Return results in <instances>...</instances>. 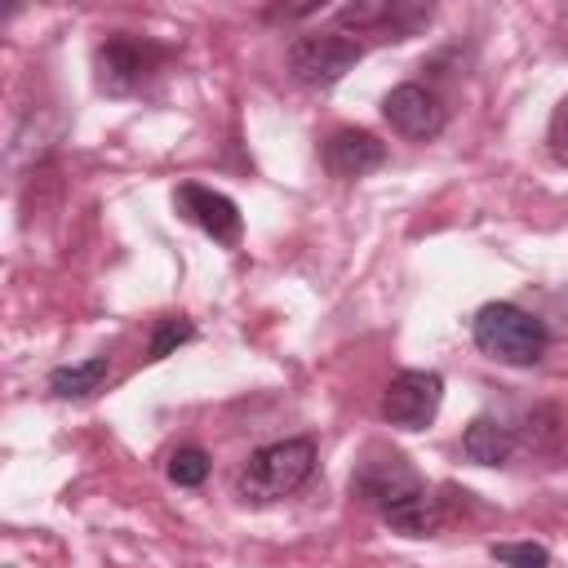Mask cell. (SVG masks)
<instances>
[{"instance_id": "cell-1", "label": "cell", "mask_w": 568, "mask_h": 568, "mask_svg": "<svg viewBox=\"0 0 568 568\" xmlns=\"http://www.w3.org/2000/svg\"><path fill=\"white\" fill-rule=\"evenodd\" d=\"M470 337H475V346L488 359L510 364V368L541 364L546 342H550L546 328H541V320L532 311L515 306V302H488V306H479L475 320H470Z\"/></svg>"}, {"instance_id": "cell-2", "label": "cell", "mask_w": 568, "mask_h": 568, "mask_svg": "<svg viewBox=\"0 0 568 568\" xmlns=\"http://www.w3.org/2000/svg\"><path fill=\"white\" fill-rule=\"evenodd\" d=\"M315 470V444L311 439H275V444H262L257 453H248L235 488L244 501L253 506H271L288 493H297Z\"/></svg>"}, {"instance_id": "cell-3", "label": "cell", "mask_w": 568, "mask_h": 568, "mask_svg": "<svg viewBox=\"0 0 568 568\" xmlns=\"http://www.w3.org/2000/svg\"><path fill=\"white\" fill-rule=\"evenodd\" d=\"M359 58H364V44L342 36V31L297 36L288 44V71H293V80H302L311 89H333Z\"/></svg>"}, {"instance_id": "cell-4", "label": "cell", "mask_w": 568, "mask_h": 568, "mask_svg": "<svg viewBox=\"0 0 568 568\" xmlns=\"http://www.w3.org/2000/svg\"><path fill=\"white\" fill-rule=\"evenodd\" d=\"M160 58H164L160 44L129 40V36H111V40H102L98 53H93L98 89H102L106 98H129V93H138V89L151 80V71H155Z\"/></svg>"}, {"instance_id": "cell-5", "label": "cell", "mask_w": 568, "mask_h": 568, "mask_svg": "<svg viewBox=\"0 0 568 568\" xmlns=\"http://www.w3.org/2000/svg\"><path fill=\"white\" fill-rule=\"evenodd\" d=\"M444 404V377L430 368H404L382 390V417L399 430H426Z\"/></svg>"}, {"instance_id": "cell-6", "label": "cell", "mask_w": 568, "mask_h": 568, "mask_svg": "<svg viewBox=\"0 0 568 568\" xmlns=\"http://www.w3.org/2000/svg\"><path fill=\"white\" fill-rule=\"evenodd\" d=\"M417 488H422L417 470H413L399 453H382V448H373V453L355 466V475H351V493H355L359 501L377 506V510L395 506L399 497H408V493H417Z\"/></svg>"}, {"instance_id": "cell-7", "label": "cell", "mask_w": 568, "mask_h": 568, "mask_svg": "<svg viewBox=\"0 0 568 568\" xmlns=\"http://www.w3.org/2000/svg\"><path fill=\"white\" fill-rule=\"evenodd\" d=\"M382 115L390 120L395 133H404V138H413V142H430V138H439L444 124H448L444 102H439L426 84H395V89L386 93V102H382Z\"/></svg>"}, {"instance_id": "cell-8", "label": "cell", "mask_w": 568, "mask_h": 568, "mask_svg": "<svg viewBox=\"0 0 568 568\" xmlns=\"http://www.w3.org/2000/svg\"><path fill=\"white\" fill-rule=\"evenodd\" d=\"M178 213L186 222H195L204 235H213L217 244H240L244 235V217H240V204L213 186H200V182H182L178 195H173Z\"/></svg>"}, {"instance_id": "cell-9", "label": "cell", "mask_w": 568, "mask_h": 568, "mask_svg": "<svg viewBox=\"0 0 568 568\" xmlns=\"http://www.w3.org/2000/svg\"><path fill=\"white\" fill-rule=\"evenodd\" d=\"M386 160V146L368 133V129H337L328 142H324V164L333 178H364L373 169H382Z\"/></svg>"}, {"instance_id": "cell-10", "label": "cell", "mask_w": 568, "mask_h": 568, "mask_svg": "<svg viewBox=\"0 0 568 568\" xmlns=\"http://www.w3.org/2000/svg\"><path fill=\"white\" fill-rule=\"evenodd\" d=\"M462 453L475 466H501L515 453V430L506 422H497V417H475L462 430Z\"/></svg>"}, {"instance_id": "cell-11", "label": "cell", "mask_w": 568, "mask_h": 568, "mask_svg": "<svg viewBox=\"0 0 568 568\" xmlns=\"http://www.w3.org/2000/svg\"><path fill=\"white\" fill-rule=\"evenodd\" d=\"M382 519H386L395 532H404V537H430V532L444 524V506H439V497H430L426 488H417V493L399 497L395 506H386Z\"/></svg>"}, {"instance_id": "cell-12", "label": "cell", "mask_w": 568, "mask_h": 568, "mask_svg": "<svg viewBox=\"0 0 568 568\" xmlns=\"http://www.w3.org/2000/svg\"><path fill=\"white\" fill-rule=\"evenodd\" d=\"M106 377H111V355H89V359H80V364L53 368V373H49V390H53L58 399H84V395H93Z\"/></svg>"}, {"instance_id": "cell-13", "label": "cell", "mask_w": 568, "mask_h": 568, "mask_svg": "<svg viewBox=\"0 0 568 568\" xmlns=\"http://www.w3.org/2000/svg\"><path fill=\"white\" fill-rule=\"evenodd\" d=\"M169 479L178 484V488H200L204 479H209V470H213V462H209V453L204 448H195V444H186V448H178L173 457H169Z\"/></svg>"}, {"instance_id": "cell-14", "label": "cell", "mask_w": 568, "mask_h": 568, "mask_svg": "<svg viewBox=\"0 0 568 568\" xmlns=\"http://www.w3.org/2000/svg\"><path fill=\"white\" fill-rule=\"evenodd\" d=\"M195 337V324L186 320V315H164V320H155V328H151V359H164V355H173L182 342H191Z\"/></svg>"}, {"instance_id": "cell-15", "label": "cell", "mask_w": 568, "mask_h": 568, "mask_svg": "<svg viewBox=\"0 0 568 568\" xmlns=\"http://www.w3.org/2000/svg\"><path fill=\"white\" fill-rule=\"evenodd\" d=\"M488 555L506 568H546L550 564V550L537 546V541H493Z\"/></svg>"}, {"instance_id": "cell-16", "label": "cell", "mask_w": 568, "mask_h": 568, "mask_svg": "<svg viewBox=\"0 0 568 568\" xmlns=\"http://www.w3.org/2000/svg\"><path fill=\"white\" fill-rule=\"evenodd\" d=\"M546 146L559 164H568V98H559V106L550 111V124H546Z\"/></svg>"}, {"instance_id": "cell-17", "label": "cell", "mask_w": 568, "mask_h": 568, "mask_svg": "<svg viewBox=\"0 0 568 568\" xmlns=\"http://www.w3.org/2000/svg\"><path fill=\"white\" fill-rule=\"evenodd\" d=\"M537 320H541L546 337H568V288L564 293H550V302H546V311Z\"/></svg>"}]
</instances>
